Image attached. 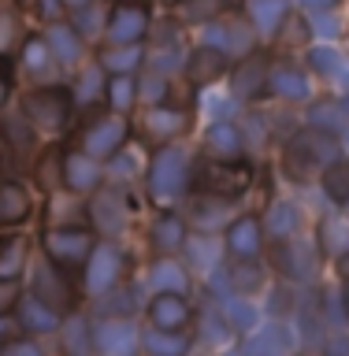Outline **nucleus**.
Returning a JSON list of instances; mask_svg holds the SVG:
<instances>
[{
    "mask_svg": "<svg viewBox=\"0 0 349 356\" xmlns=\"http://www.w3.org/2000/svg\"><path fill=\"white\" fill-rule=\"evenodd\" d=\"M138 26H141V15H134V11H127V15L116 19V33H119V38H130V33H138Z\"/></svg>",
    "mask_w": 349,
    "mask_h": 356,
    "instance_id": "1",
    "label": "nucleus"
}]
</instances>
